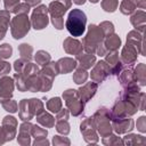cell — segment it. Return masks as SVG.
Instances as JSON below:
<instances>
[{"instance_id":"44dd1931","label":"cell","mask_w":146,"mask_h":146,"mask_svg":"<svg viewBox=\"0 0 146 146\" xmlns=\"http://www.w3.org/2000/svg\"><path fill=\"white\" fill-rule=\"evenodd\" d=\"M19 51H21V55H22V58H23V59H26V60H30V59H31L32 48H31L29 44H26V43L21 44Z\"/></svg>"},{"instance_id":"f35d334b","label":"cell","mask_w":146,"mask_h":146,"mask_svg":"<svg viewBox=\"0 0 146 146\" xmlns=\"http://www.w3.org/2000/svg\"><path fill=\"white\" fill-rule=\"evenodd\" d=\"M90 1H91V2H94V3H95V2H97V1H98V0H90Z\"/></svg>"},{"instance_id":"d590c367","label":"cell","mask_w":146,"mask_h":146,"mask_svg":"<svg viewBox=\"0 0 146 146\" xmlns=\"http://www.w3.org/2000/svg\"><path fill=\"white\" fill-rule=\"evenodd\" d=\"M137 7H139L141 10L146 8V0H140V2H137Z\"/></svg>"},{"instance_id":"52a82bcc","label":"cell","mask_w":146,"mask_h":146,"mask_svg":"<svg viewBox=\"0 0 146 146\" xmlns=\"http://www.w3.org/2000/svg\"><path fill=\"white\" fill-rule=\"evenodd\" d=\"M113 125H114V129L116 132L119 133H123V132H127V131H130L132 130L133 128V121L131 119H128V117H116L113 120Z\"/></svg>"},{"instance_id":"603a6c76","label":"cell","mask_w":146,"mask_h":146,"mask_svg":"<svg viewBox=\"0 0 146 146\" xmlns=\"http://www.w3.org/2000/svg\"><path fill=\"white\" fill-rule=\"evenodd\" d=\"M38 121L41 124L46 125V127H52L54 125V117L51 115L47 114V113H43L41 116H39L38 117Z\"/></svg>"},{"instance_id":"5bb4252c","label":"cell","mask_w":146,"mask_h":146,"mask_svg":"<svg viewBox=\"0 0 146 146\" xmlns=\"http://www.w3.org/2000/svg\"><path fill=\"white\" fill-rule=\"evenodd\" d=\"M96 89H97V84H95V83H88V84H86L83 88H81L79 90L78 95H79V97L81 99H83V102H88V99L95 95Z\"/></svg>"},{"instance_id":"e0dca14e","label":"cell","mask_w":146,"mask_h":146,"mask_svg":"<svg viewBox=\"0 0 146 146\" xmlns=\"http://www.w3.org/2000/svg\"><path fill=\"white\" fill-rule=\"evenodd\" d=\"M137 0H123L120 7V10L122 14L124 15H129L131 13L135 11V9L137 8Z\"/></svg>"},{"instance_id":"f1b7e54d","label":"cell","mask_w":146,"mask_h":146,"mask_svg":"<svg viewBox=\"0 0 146 146\" xmlns=\"http://www.w3.org/2000/svg\"><path fill=\"white\" fill-rule=\"evenodd\" d=\"M68 123L66 122V120L65 121H59L58 123H57V130H58V132H62V133H68V131H70V129H68Z\"/></svg>"},{"instance_id":"1f68e13d","label":"cell","mask_w":146,"mask_h":146,"mask_svg":"<svg viewBox=\"0 0 146 146\" xmlns=\"http://www.w3.org/2000/svg\"><path fill=\"white\" fill-rule=\"evenodd\" d=\"M137 128L141 132H145L146 131V117L145 116L139 117V120L137 121Z\"/></svg>"},{"instance_id":"4316f807","label":"cell","mask_w":146,"mask_h":146,"mask_svg":"<svg viewBox=\"0 0 146 146\" xmlns=\"http://www.w3.org/2000/svg\"><path fill=\"white\" fill-rule=\"evenodd\" d=\"M11 52H13V49H11L10 44L5 43V44L0 46V57H2V58H8V57L11 56Z\"/></svg>"},{"instance_id":"d6986e66","label":"cell","mask_w":146,"mask_h":146,"mask_svg":"<svg viewBox=\"0 0 146 146\" xmlns=\"http://www.w3.org/2000/svg\"><path fill=\"white\" fill-rule=\"evenodd\" d=\"M9 23V14L7 11H0V40L3 38L6 31H7V26Z\"/></svg>"},{"instance_id":"7402d4cb","label":"cell","mask_w":146,"mask_h":146,"mask_svg":"<svg viewBox=\"0 0 146 146\" xmlns=\"http://www.w3.org/2000/svg\"><path fill=\"white\" fill-rule=\"evenodd\" d=\"M35 60H36L38 64H40V65H44L47 62L50 60V56H49L48 52L40 50V51L35 55Z\"/></svg>"},{"instance_id":"7c38bea8","label":"cell","mask_w":146,"mask_h":146,"mask_svg":"<svg viewBox=\"0 0 146 146\" xmlns=\"http://www.w3.org/2000/svg\"><path fill=\"white\" fill-rule=\"evenodd\" d=\"M127 42L131 43L132 46H135L136 48H138V50L140 51L141 55H144V51H143V34L141 33H138L137 31H131L129 34H128V38H127Z\"/></svg>"},{"instance_id":"484cf974","label":"cell","mask_w":146,"mask_h":146,"mask_svg":"<svg viewBox=\"0 0 146 146\" xmlns=\"http://www.w3.org/2000/svg\"><path fill=\"white\" fill-rule=\"evenodd\" d=\"M62 106V103H60V99L58 97L56 98H52L48 102V108L51 111V112H58L59 108Z\"/></svg>"},{"instance_id":"e575fe53","label":"cell","mask_w":146,"mask_h":146,"mask_svg":"<svg viewBox=\"0 0 146 146\" xmlns=\"http://www.w3.org/2000/svg\"><path fill=\"white\" fill-rule=\"evenodd\" d=\"M57 119L58 120H62V119H67V112L64 110V111H60L59 113H58V115H57Z\"/></svg>"},{"instance_id":"4fadbf2b","label":"cell","mask_w":146,"mask_h":146,"mask_svg":"<svg viewBox=\"0 0 146 146\" xmlns=\"http://www.w3.org/2000/svg\"><path fill=\"white\" fill-rule=\"evenodd\" d=\"M56 66H57L58 73H67L76 66V63L71 58H63L56 63Z\"/></svg>"},{"instance_id":"9a60e30c","label":"cell","mask_w":146,"mask_h":146,"mask_svg":"<svg viewBox=\"0 0 146 146\" xmlns=\"http://www.w3.org/2000/svg\"><path fill=\"white\" fill-rule=\"evenodd\" d=\"M64 47H65V50L70 54H76L80 55L81 50H82V46L79 41L76 40H73V39H66L65 40V43H64Z\"/></svg>"},{"instance_id":"f546056e","label":"cell","mask_w":146,"mask_h":146,"mask_svg":"<svg viewBox=\"0 0 146 146\" xmlns=\"http://www.w3.org/2000/svg\"><path fill=\"white\" fill-rule=\"evenodd\" d=\"M32 135L33 136H36V137H46L47 136V130H44V129H41L40 127H36V125H34V127H32ZM35 137V138H36Z\"/></svg>"},{"instance_id":"4dcf8cb0","label":"cell","mask_w":146,"mask_h":146,"mask_svg":"<svg viewBox=\"0 0 146 146\" xmlns=\"http://www.w3.org/2000/svg\"><path fill=\"white\" fill-rule=\"evenodd\" d=\"M8 103L6 104V103H2V105H3V107L6 108V111H9V112H16L17 111V104L14 102V100H7Z\"/></svg>"},{"instance_id":"ba28073f","label":"cell","mask_w":146,"mask_h":146,"mask_svg":"<svg viewBox=\"0 0 146 146\" xmlns=\"http://www.w3.org/2000/svg\"><path fill=\"white\" fill-rule=\"evenodd\" d=\"M0 100L1 102H5V100H8L9 97L11 96V91H13V80L8 76H3L1 80H0Z\"/></svg>"},{"instance_id":"cb8c5ba5","label":"cell","mask_w":146,"mask_h":146,"mask_svg":"<svg viewBox=\"0 0 146 146\" xmlns=\"http://www.w3.org/2000/svg\"><path fill=\"white\" fill-rule=\"evenodd\" d=\"M117 5H119L117 0H104V1L102 2V6H103L104 10H106V11H111V13L114 11V10L116 9Z\"/></svg>"},{"instance_id":"d6a6232c","label":"cell","mask_w":146,"mask_h":146,"mask_svg":"<svg viewBox=\"0 0 146 146\" xmlns=\"http://www.w3.org/2000/svg\"><path fill=\"white\" fill-rule=\"evenodd\" d=\"M18 2H19V0H5V7H6V9H10V10H13L17 5H18Z\"/></svg>"},{"instance_id":"74e56055","label":"cell","mask_w":146,"mask_h":146,"mask_svg":"<svg viewBox=\"0 0 146 146\" xmlns=\"http://www.w3.org/2000/svg\"><path fill=\"white\" fill-rule=\"evenodd\" d=\"M73 1H74L76 5H82V3H84L86 0H73Z\"/></svg>"},{"instance_id":"ffe728a7","label":"cell","mask_w":146,"mask_h":146,"mask_svg":"<svg viewBox=\"0 0 146 146\" xmlns=\"http://www.w3.org/2000/svg\"><path fill=\"white\" fill-rule=\"evenodd\" d=\"M78 58L80 59V63H81V65H82L84 68L91 67L92 63L95 62V56H94V55H89V54L82 55V57H81L80 55H78Z\"/></svg>"},{"instance_id":"8d00e7d4","label":"cell","mask_w":146,"mask_h":146,"mask_svg":"<svg viewBox=\"0 0 146 146\" xmlns=\"http://www.w3.org/2000/svg\"><path fill=\"white\" fill-rule=\"evenodd\" d=\"M25 1L29 2V6H34V5L40 2V0H25Z\"/></svg>"},{"instance_id":"5b68a950","label":"cell","mask_w":146,"mask_h":146,"mask_svg":"<svg viewBox=\"0 0 146 146\" xmlns=\"http://www.w3.org/2000/svg\"><path fill=\"white\" fill-rule=\"evenodd\" d=\"M79 95L75 90H67L64 94V98L66 99V105L70 107L73 115H78L83 110V103L78 99Z\"/></svg>"},{"instance_id":"2e32d148","label":"cell","mask_w":146,"mask_h":146,"mask_svg":"<svg viewBox=\"0 0 146 146\" xmlns=\"http://www.w3.org/2000/svg\"><path fill=\"white\" fill-rule=\"evenodd\" d=\"M121 44V40L116 34L107 35V39L105 40V49L106 50H116Z\"/></svg>"},{"instance_id":"3957f363","label":"cell","mask_w":146,"mask_h":146,"mask_svg":"<svg viewBox=\"0 0 146 146\" xmlns=\"http://www.w3.org/2000/svg\"><path fill=\"white\" fill-rule=\"evenodd\" d=\"M29 29H30V24L25 14L16 16L11 22V33L15 39L23 38L29 32Z\"/></svg>"},{"instance_id":"8fae6325","label":"cell","mask_w":146,"mask_h":146,"mask_svg":"<svg viewBox=\"0 0 146 146\" xmlns=\"http://www.w3.org/2000/svg\"><path fill=\"white\" fill-rule=\"evenodd\" d=\"M130 21L137 30H139L141 33L144 32V27H145V23H146V15H145L144 10H138L136 14H133L131 16Z\"/></svg>"},{"instance_id":"30bf717a","label":"cell","mask_w":146,"mask_h":146,"mask_svg":"<svg viewBox=\"0 0 146 146\" xmlns=\"http://www.w3.org/2000/svg\"><path fill=\"white\" fill-rule=\"evenodd\" d=\"M136 58H137V48L131 43L127 42V46L122 51V60L125 64H131L136 60Z\"/></svg>"},{"instance_id":"d4e9b609","label":"cell","mask_w":146,"mask_h":146,"mask_svg":"<svg viewBox=\"0 0 146 146\" xmlns=\"http://www.w3.org/2000/svg\"><path fill=\"white\" fill-rule=\"evenodd\" d=\"M87 76H88V74H87V72L84 71V70H82V68H79L75 73H74V76H73V79H74V81H75V83H83L84 81H86V79H87Z\"/></svg>"},{"instance_id":"836d02e7","label":"cell","mask_w":146,"mask_h":146,"mask_svg":"<svg viewBox=\"0 0 146 146\" xmlns=\"http://www.w3.org/2000/svg\"><path fill=\"white\" fill-rule=\"evenodd\" d=\"M9 71H10V66H9V64L6 63V62L0 60V75L6 74V73H8Z\"/></svg>"},{"instance_id":"83f0119b","label":"cell","mask_w":146,"mask_h":146,"mask_svg":"<svg viewBox=\"0 0 146 146\" xmlns=\"http://www.w3.org/2000/svg\"><path fill=\"white\" fill-rule=\"evenodd\" d=\"M99 27H100L102 31L105 33V35H108V34L113 33V31H114V29H113V24L110 23V22H104V23H102Z\"/></svg>"},{"instance_id":"7a4b0ae2","label":"cell","mask_w":146,"mask_h":146,"mask_svg":"<svg viewBox=\"0 0 146 146\" xmlns=\"http://www.w3.org/2000/svg\"><path fill=\"white\" fill-rule=\"evenodd\" d=\"M102 40H103V31L100 27L96 26V25H90L89 26V32L87 34V36L84 38L83 42H84V48L87 51L89 52H94L96 51L97 47H99L102 44Z\"/></svg>"},{"instance_id":"6da1fadb","label":"cell","mask_w":146,"mask_h":146,"mask_svg":"<svg viewBox=\"0 0 146 146\" xmlns=\"http://www.w3.org/2000/svg\"><path fill=\"white\" fill-rule=\"evenodd\" d=\"M86 22L87 17L86 14L80 9H73L66 19V29L73 36H80L83 34L86 30Z\"/></svg>"},{"instance_id":"277c9868","label":"cell","mask_w":146,"mask_h":146,"mask_svg":"<svg viewBox=\"0 0 146 146\" xmlns=\"http://www.w3.org/2000/svg\"><path fill=\"white\" fill-rule=\"evenodd\" d=\"M66 6H64L60 1H55L51 2L49 6V11L51 15V19H52V24L55 25L56 29L60 30L63 29V15L66 11Z\"/></svg>"},{"instance_id":"ac0fdd59","label":"cell","mask_w":146,"mask_h":146,"mask_svg":"<svg viewBox=\"0 0 146 146\" xmlns=\"http://www.w3.org/2000/svg\"><path fill=\"white\" fill-rule=\"evenodd\" d=\"M133 78H135V81L140 83V86H145V81H146V79H145V64L137 65L135 73H133Z\"/></svg>"},{"instance_id":"8992f818","label":"cell","mask_w":146,"mask_h":146,"mask_svg":"<svg viewBox=\"0 0 146 146\" xmlns=\"http://www.w3.org/2000/svg\"><path fill=\"white\" fill-rule=\"evenodd\" d=\"M32 24L35 30H41L47 26L48 17H47V8L46 6H40L35 8L32 16Z\"/></svg>"},{"instance_id":"9c48e42d","label":"cell","mask_w":146,"mask_h":146,"mask_svg":"<svg viewBox=\"0 0 146 146\" xmlns=\"http://www.w3.org/2000/svg\"><path fill=\"white\" fill-rule=\"evenodd\" d=\"M108 73H110V66L105 62H99V63H97L96 67L94 68L91 78L96 81H102L108 75Z\"/></svg>"}]
</instances>
